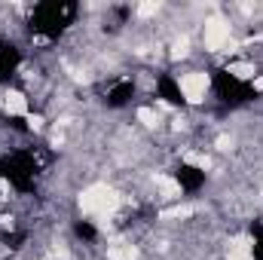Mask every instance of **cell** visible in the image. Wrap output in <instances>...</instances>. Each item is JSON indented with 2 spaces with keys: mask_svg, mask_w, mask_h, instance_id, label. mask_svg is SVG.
<instances>
[{
  "mask_svg": "<svg viewBox=\"0 0 263 260\" xmlns=\"http://www.w3.org/2000/svg\"><path fill=\"white\" fill-rule=\"evenodd\" d=\"M117 202L120 199H117V193L107 184H95V187L83 190V196H80V208L86 214H95V217H107L117 208Z\"/></svg>",
  "mask_w": 263,
  "mask_h": 260,
  "instance_id": "obj_1",
  "label": "cell"
},
{
  "mask_svg": "<svg viewBox=\"0 0 263 260\" xmlns=\"http://www.w3.org/2000/svg\"><path fill=\"white\" fill-rule=\"evenodd\" d=\"M202 40H205V49L220 52V49L230 43V22L220 18V15H211V18L205 22V34H202Z\"/></svg>",
  "mask_w": 263,
  "mask_h": 260,
  "instance_id": "obj_2",
  "label": "cell"
},
{
  "mask_svg": "<svg viewBox=\"0 0 263 260\" xmlns=\"http://www.w3.org/2000/svg\"><path fill=\"white\" fill-rule=\"evenodd\" d=\"M178 89H181V98H187L190 104H199V101H205V92H208V73H184L181 80H178Z\"/></svg>",
  "mask_w": 263,
  "mask_h": 260,
  "instance_id": "obj_3",
  "label": "cell"
},
{
  "mask_svg": "<svg viewBox=\"0 0 263 260\" xmlns=\"http://www.w3.org/2000/svg\"><path fill=\"white\" fill-rule=\"evenodd\" d=\"M202 181H205V172H199L196 165H181L178 169V184H181V190H196L202 187Z\"/></svg>",
  "mask_w": 263,
  "mask_h": 260,
  "instance_id": "obj_4",
  "label": "cell"
},
{
  "mask_svg": "<svg viewBox=\"0 0 263 260\" xmlns=\"http://www.w3.org/2000/svg\"><path fill=\"white\" fill-rule=\"evenodd\" d=\"M227 260H254V248H251V242H248L245 236L233 239V242H230V251H227Z\"/></svg>",
  "mask_w": 263,
  "mask_h": 260,
  "instance_id": "obj_5",
  "label": "cell"
},
{
  "mask_svg": "<svg viewBox=\"0 0 263 260\" xmlns=\"http://www.w3.org/2000/svg\"><path fill=\"white\" fill-rule=\"evenodd\" d=\"M217 89H220V95H223L227 101H239V98H242V86H239V80H233L230 73H220Z\"/></svg>",
  "mask_w": 263,
  "mask_h": 260,
  "instance_id": "obj_6",
  "label": "cell"
},
{
  "mask_svg": "<svg viewBox=\"0 0 263 260\" xmlns=\"http://www.w3.org/2000/svg\"><path fill=\"white\" fill-rule=\"evenodd\" d=\"M3 104H6V114H12V117H22V114H28V98H25L22 92H9Z\"/></svg>",
  "mask_w": 263,
  "mask_h": 260,
  "instance_id": "obj_7",
  "label": "cell"
},
{
  "mask_svg": "<svg viewBox=\"0 0 263 260\" xmlns=\"http://www.w3.org/2000/svg\"><path fill=\"white\" fill-rule=\"evenodd\" d=\"M227 73H230L233 80L242 83V80H251V77H254V65H248V62H236V65H230Z\"/></svg>",
  "mask_w": 263,
  "mask_h": 260,
  "instance_id": "obj_8",
  "label": "cell"
},
{
  "mask_svg": "<svg viewBox=\"0 0 263 260\" xmlns=\"http://www.w3.org/2000/svg\"><path fill=\"white\" fill-rule=\"evenodd\" d=\"M159 89H162V98H165L168 104H181V89H178V83L162 80V83H159Z\"/></svg>",
  "mask_w": 263,
  "mask_h": 260,
  "instance_id": "obj_9",
  "label": "cell"
},
{
  "mask_svg": "<svg viewBox=\"0 0 263 260\" xmlns=\"http://www.w3.org/2000/svg\"><path fill=\"white\" fill-rule=\"evenodd\" d=\"M135 257H138V251L132 245H114L107 251V260H135Z\"/></svg>",
  "mask_w": 263,
  "mask_h": 260,
  "instance_id": "obj_10",
  "label": "cell"
},
{
  "mask_svg": "<svg viewBox=\"0 0 263 260\" xmlns=\"http://www.w3.org/2000/svg\"><path fill=\"white\" fill-rule=\"evenodd\" d=\"M138 120H141V123H144L147 129H156V126L162 123V117H159V114H156L153 107H141V110H138Z\"/></svg>",
  "mask_w": 263,
  "mask_h": 260,
  "instance_id": "obj_11",
  "label": "cell"
},
{
  "mask_svg": "<svg viewBox=\"0 0 263 260\" xmlns=\"http://www.w3.org/2000/svg\"><path fill=\"white\" fill-rule=\"evenodd\" d=\"M132 95V83H120V86H114V92H110V104H126V98Z\"/></svg>",
  "mask_w": 263,
  "mask_h": 260,
  "instance_id": "obj_12",
  "label": "cell"
},
{
  "mask_svg": "<svg viewBox=\"0 0 263 260\" xmlns=\"http://www.w3.org/2000/svg\"><path fill=\"white\" fill-rule=\"evenodd\" d=\"M12 65H15V49H12V46H3V49H0V77L9 73Z\"/></svg>",
  "mask_w": 263,
  "mask_h": 260,
  "instance_id": "obj_13",
  "label": "cell"
},
{
  "mask_svg": "<svg viewBox=\"0 0 263 260\" xmlns=\"http://www.w3.org/2000/svg\"><path fill=\"white\" fill-rule=\"evenodd\" d=\"M190 52V40L187 37H178L175 43H172V59H184Z\"/></svg>",
  "mask_w": 263,
  "mask_h": 260,
  "instance_id": "obj_14",
  "label": "cell"
},
{
  "mask_svg": "<svg viewBox=\"0 0 263 260\" xmlns=\"http://www.w3.org/2000/svg\"><path fill=\"white\" fill-rule=\"evenodd\" d=\"M156 9H159V3H141L138 6V15H153Z\"/></svg>",
  "mask_w": 263,
  "mask_h": 260,
  "instance_id": "obj_15",
  "label": "cell"
},
{
  "mask_svg": "<svg viewBox=\"0 0 263 260\" xmlns=\"http://www.w3.org/2000/svg\"><path fill=\"white\" fill-rule=\"evenodd\" d=\"M77 233H80L83 239H92V236H95V230H92L89 224H80V227H77Z\"/></svg>",
  "mask_w": 263,
  "mask_h": 260,
  "instance_id": "obj_16",
  "label": "cell"
},
{
  "mask_svg": "<svg viewBox=\"0 0 263 260\" xmlns=\"http://www.w3.org/2000/svg\"><path fill=\"white\" fill-rule=\"evenodd\" d=\"M217 147H220V150H230V147H233V141H230L227 135H220V138H217Z\"/></svg>",
  "mask_w": 263,
  "mask_h": 260,
  "instance_id": "obj_17",
  "label": "cell"
},
{
  "mask_svg": "<svg viewBox=\"0 0 263 260\" xmlns=\"http://www.w3.org/2000/svg\"><path fill=\"white\" fill-rule=\"evenodd\" d=\"M254 254H257V257L263 260V233L257 236V242H254Z\"/></svg>",
  "mask_w": 263,
  "mask_h": 260,
  "instance_id": "obj_18",
  "label": "cell"
},
{
  "mask_svg": "<svg viewBox=\"0 0 263 260\" xmlns=\"http://www.w3.org/2000/svg\"><path fill=\"white\" fill-rule=\"evenodd\" d=\"M28 123H31V129H40V123H43V120H40V117H28Z\"/></svg>",
  "mask_w": 263,
  "mask_h": 260,
  "instance_id": "obj_19",
  "label": "cell"
},
{
  "mask_svg": "<svg viewBox=\"0 0 263 260\" xmlns=\"http://www.w3.org/2000/svg\"><path fill=\"white\" fill-rule=\"evenodd\" d=\"M260 89H263V77L257 80V83H254V92H260Z\"/></svg>",
  "mask_w": 263,
  "mask_h": 260,
  "instance_id": "obj_20",
  "label": "cell"
}]
</instances>
